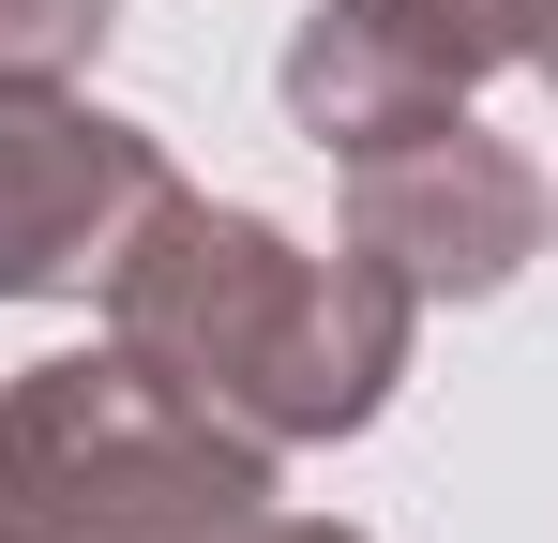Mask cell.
<instances>
[{"mask_svg": "<svg viewBox=\"0 0 558 543\" xmlns=\"http://www.w3.org/2000/svg\"><path fill=\"white\" fill-rule=\"evenodd\" d=\"M106 348H136L167 393H196L242 438L317 452V438H363L392 408V377L423 348V287L377 272L363 242L302 257L272 212L167 181L106 257Z\"/></svg>", "mask_w": 558, "mask_h": 543, "instance_id": "obj_1", "label": "cell"}, {"mask_svg": "<svg viewBox=\"0 0 558 543\" xmlns=\"http://www.w3.org/2000/svg\"><path fill=\"white\" fill-rule=\"evenodd\" d=\"M272 514V438L211 423L136 348L0 377V543H242Z\"/></svg>", "mask_w": 558, "mask_h": 543, "instance_id": "obj_2", "label": "cell"}, {"mask_svg": "<svg viewBox=\"0 0 558 543\" xmlns=\"http://www.w3.org/2000/svg\"><path fill=\"white\" fill-rule=\"evenodd\" d=\"M167 136L92 106L76 76H0V302H61L106 287L121 227L167 196Z\"/></svg>", "mask_w": 558, "mask_h": 543, "instance_id": "obj_3", "label": "cell"}, {"mask_svg": "<svg viewBox=\"0 0 558 543\" xmlns=\"http://www.w3.org/2000/svg\"><path fill=\"white\" fill-rule=\"evenodd\" d=\"M348 242L377 272H408L423 302H498L513 272L544 257V167L483 121H423V136H377L348 152Z\"/></svg>", "mask_w": 558, "mask_h": 543, "instance_id": "obj_4", "label": "cell"}, {"mask_svg": "<svg viewBox=\"0 0 558 543\" xmlns=\"http://www.w3.org/2000/svg\"><path fill=\"white\" fill-rule=\"evenodd\" d=\"M483 76H513V0H317L302 31H287V121L348 167L377 136H423V121H453Z\"/></svg>", "mask_w": 558, "mask_h": 543, "instance_id": "obj_5", "label": "cell"}, {"mask_svg": "<svg viewBox=\"0 0 558 543\" xmlns=\"http://www.w3.org/2000/svg\"><path fill=\"white\" fill-rule=\"evenodd\" d=\"M121 0H0V76H92Z\"/></svg>", "mask_w": 558, "mask_h": 543, "instance_id": "obj_6", "label": "cell"}, {"mask_svg": "<svg viewBox=\"0 0 558 543\" xmlns=\"http://www.w3.org/2000/svg\"><path fill=\"white\" fill-rule=\"evenodd\" d=\"M513 76L558 90V0H513Z\"/></svg>", "mask_w": 558, "mask_h": 543, "instance_id": "obj_7", "label": "cell"}, {"mask_svg": "<svg viewBox=\"0 0 558 543\" xmlns=\"http://www.w3.org/2000/svg\"><path fill=\"white\" fill-rule=\"evenodd\" d=\"M242 543H363V529H332V514H257Z\"/></svg>", "mask_w": 558, "mask_h": 543, "instance_id": "obj_8", "label": "cell"}, {"mask_svg": "<svg viewBox=\"0 0 558 543\" xmlns=\"http://www.w3.org/2000/svg\"><path fill=\"white\" fill-rule=\"evenodd\" d=\"M544 242H558V196H544Z\"/></svg>", "mask_w": 558, "mask_h": 543, "instance_id": "obj_9", "label": "cell"}]
</instances>
